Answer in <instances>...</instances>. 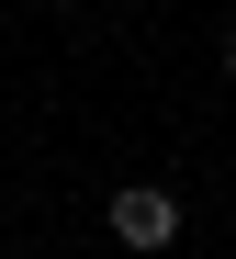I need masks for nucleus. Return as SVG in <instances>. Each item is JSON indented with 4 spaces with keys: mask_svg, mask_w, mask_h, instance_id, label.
<instances>
[{
    "mask_svg": "<svg viewBox=\"0 0 236 259\" xmlns=\"http://www.w3.org/2000/svg\"><path fill=\"white\" fill-rule=\"evenodd\" d=\"M113 237H124V248H169V237H180V203H169L158 181H124V192H113Z\"/></svg>",
    "mask_w": 236,
    "mask_h": 259,
    "instance_id": "f257e3e1",
    "label": "nucleus"
},
{
    "mask_svg": "<svg viewBox=\"0 0 236 259\" xmlns=\"http://www.w3.org/2000/svg\"><path fill=\"white\" fill-rule=\"evenodd\" d=\"M225 79H236V46H225Z\"/></svg>",
    "mask_w": 236,
    "mask_h": 259,
    "instance_id": "f03ea898",
    "label": "nucleus"
}]
</instances>
